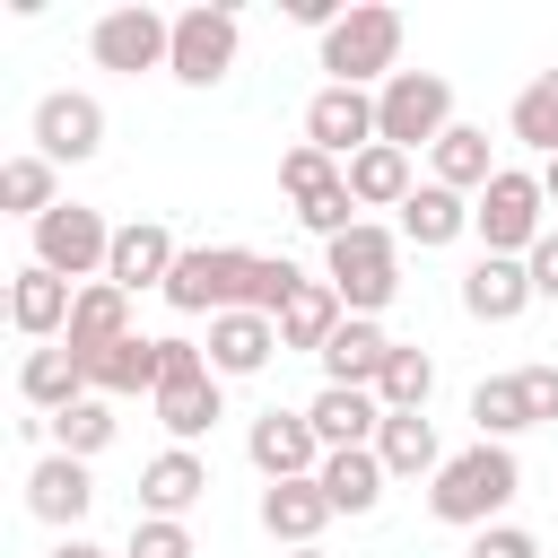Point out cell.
I'll list each match as a JSON object with an SVG mask.
<instances>
[{
    "instance_id": "1",
    "label": "cell",
    "mask_w": 558,
    "mask_h": 558,
    "mask_svg": "<svg viewBox=\"0 0 558 558\" xmlns=\"http://www.w3.org/2000/svg\"><path fill=\"white\" fill-rule=\"evenodd\" d=\"M514 488H523L514 445H462V453H445V471L427 480V514L453 523V532H488V523H506Z\"/></svg>"
},
{
    "instance_id": "2",
    "label": "cell",
    "mask_w": 558,
    "mask_h": 558,
    "mask_svg": "<svg viewBox=\"0 0 558 558\" xmlns=\"http://www.w3.org/2000/svg\"><path fill=\"white\" fill-rule=\"evenodd\" d=\"M401 253H410V244H401V227L357 218L349 235H331V244H323V279L340 288V305H349V314H366V323H375V314L401 296Z\"/></svg>"
},
{
    "instance_id": "3",
    "label": "cell",
    "mask_w": 558,
    "mask_h": 558,
    "mask_svg": "<svg viewBox=\"0 0 558 558\" xmlns=\"http://www.w3.org/2000/svg\"><path fill=\"white\" fill-rule=\"evenodd\" d=\"M157 427L174 436V445H201L218 418H227V384L209 375V349L201 340H183V331H166L157 340Z\"/></svg>"
},
{
    "instance_id": "4",
    "label": "cell",
    "mask_w": 558,
    "mask_h": 558,
    "mask_svg": "<svg viewBox=\"0 0 558 558\" xmlns=\"http://www.w3.org/2000/svg\"><path fill=\"white\" fill-rule=\"evenodd\" d=\"M323 70H331V87H384L392 70H401V9H384V0H349V17L323 35Z\"/></svg>"
},
{
    "instance_id": "5",
    "label": "cell",
    "mask_w": 558,
    "mask_h": 558,
    "mask_svg": "<svg viewBox=\"0 0 558 558\" xmlns=\"http://www.w3.org/2000/svg\"><path fill=\"white\" fill-rule=\"evenodd\" d=\"M471 235H480V253L523 262V253L549 235V192H541V166H497V183L471 201Z\"/></svg>"
},
{
    "instance_id": "6",
    "label": "cell",
    "mask_w": 558,
    "mask_h": 558,
    "mask_svg": "<svg viewBox=\"0 0 558 558\" xmlns=\"http://www.w3.org/2000/svg\"><path fill=\"white\" fill-rule=\"evenodd\" d=\"M453 131V78L445 70H392L384 87H375V140L384 148H436Z\"/></svg>"
},
{
    "instance_id": "7",
    "label": "cell",
    "mask_w": 558,
    "mask_h": 558,
    "mask_svg": "<svg viewBox=\"0 0 558 558\" xmlns=\"http://www.w3.org/2000/svg\"><path fill=\"white\" fill-rule=\"evenodd\" d=\"M26 235H35V262H44L52 279H70V288L105 279V262H113V227H105V209H87V201H61V209H44Z\"/></svg>"
},
{
    "instance_id": "8",
    "label": "cell",
    "mask_w": 558,
    "mask_h": 558,
    "mask_svg": "<svg viewBox=\"0 0 558 558\" xmlns=\"http://www.w3.org/2000/svg\"><path fill=\"white\" fill-rule=\"evenodd\" d=\"M235 52H244V17H235L227 0L174 9V61H166V78H183V87H218V78L235 70Z\"/></svg>"
},
{
    "instance_id": "9",
    "label": "cell",
    "mask_w": 558,
    "mask_h": 558,
    "mask_svg": "<svg viewBox=\"0 0 558 558\" xmlns=\"http://www.w3.org/2000/svg\"><path fill=\"white\" fill-rule=\"evenodd\" d=\"M87 52H96V70H122V78L166 70V61H174V17H166V9H148V0L105 9V17L87 26Z\"/></svg>"
},
{
    "instance_id": "10",
    "label": "cell",
    "mask_w": 558,
    "mask_h": 558,
    "mask_svg": "<svg viewBox=\"0 0 558 558\" xmlns=\"http://www.w3.org/2000/svg\"><path fill=\"white\" fill-rule=\"evenodd\" d=\"M26 140H35V157H52V166H87V157L105 148V105H96L87 87H52V96H35Z\"/></svg>"
},
{
    "instance_id": "11",
    "label": "cell",
    "mask_w": 558,
    "mask_h": 558,
    "mask_svg": "<svg viewBox=\"0 0 558 558\" xmlns=\"http://www.w3.org/2000/svg\"><path fill=\"white\" fill-rule=\"evenodd\" d=\"M244 462L262 471V488H279V480H314V471H323V436H314L305 410H262V418L244 427Z\"/></svg>"
},
{
    "instance_id": "12",
    "label": "cell",
    "mask_w": 558,
    "mask_h": 558,
    "mask_svg": "<svg viewBox=\"0 0 558 558\" xmlns=\"http://www.w3.org/2000/svg\"><path fill=\"white\" fill-rule=\"evenodd\" d=\"M305 148H323V157H357V148H375V96L366 87H314L305 96Z\"/></svg>"
},
{
    "instance_id": "13",
    "label": "cell",
    "mask_w": 558,
    "mask_h": 558,
    "mask_svg": "<svg viewBox=\"0 0 558 558\" xmlns=\"http://www.w3.org/2000/svg\"><path fill=\"white\" fill-rule=\"evenodd\" d=\"M87 506H96V471H87L78 453H35V471H26V514L70 541V532L87 523Z\"/></svg>"
},
{
    "instance_id": "14",
    "label": "cell",
    "mask_w": 558,
    "mask_h": 558,
    "mask_svg": "<svg viewBox=\"0 0 558 558\" xmlns=\"http://www.w3.org/2000/svg\"><path fill=\"white\" fill-rule=\"evenodd\" d=\"M174 262H183V244H174L157 218H122V227H113V262H105V279H113L122 296H140V288H157V296H166Z\"/></svg>"
},
{
    "instance_id": "15",
    "label": "cell",
    "mask_w": 558,
    "mask_h": 558,
    "mask_svg": "<svg viewBox=\"0 0 558 558\" xmlns=\"http://www.w3.org/2000/svg\"><path fill=\"white\" fill-rule=\"evenodd\" d=\"M70 305H78V288L52 279L44 262H17V270H9V323H17L35 349H52V340L70 331Z\"/></svg>"
},
{
    "instance_id": "16",
    "label": "cell",
    "mask_w": 558,
    "mask_h": 558,
    "mask_svg": "<svg viewBox=\"0 0 558 558\" xmlns=\"http://www.w3.org/2000/svg\"><path fill=\"white\" fill-rule=\"evenodd\" d=\"M201 497H209V462H201V445H166V453H148V462H140V514L183 523Z\"/></svg>"
},
{
    "instance_id": "17",
    "label": "cell",
    "mask_w": 558,
    "mask_h": 558,
    "mask_svg": "<svg viewBox=\"0 0 558 558\" xmlns=\"http://www.w3.org/2000/svg\"><path fill=\"white\" fill-rule=\"evenodd\" d=\"M541 296H532V270L523 262H506V253H480L471 270H462V314L471 323H523Z\"/></svg>"
},
{
    "instance_id": "18",
    "label": "cell",
    "mask_w": 558,
    "mask_h": 558,
    "mask_svg": "<svg viewBox=\"0 0 558 558\" xmlns=\"http://www.w3.org/2000/svg\"><path fill=\"white\" fill-rule=\"evenodd\" d=\"M131 340V296L113 288V279H87L78 288V305H70V331H61V349L78 357V366H96L105 349H122Z\"/></svg>"
},
{
    "instance_id": "19",
    "label": "cell",
    "mask_w": 558,
    "mask_h": 558,
    "mask_svg": "<svg viewBox=\"0 0 558 558\" xmlns=\"http://www.w3.org/2000/svg\"><path fill=\"white\" fill-rule=\"evenodd\" d=\"M209 375L218 384H235V375H262L270 357H279V323L270 314H209Z\"/></svg>"
},
{
    "instance_id": "20",
    "label": "cell",
    "mask_w": 558,
    "mask_h": 558,
    "mask_svg": "<svg viewBox=\"0 0 558 558\" xmlns=\"http://www.w3.org/2000/svg\"><path fill=\"white\" fill-rule=\"evenodd\" d=\"M305 418H314L323 453H349V445H375V436H384V401L357 392V384H323V392L305 401Z\"/></svg>"
},
{
    "instance_id": "21",
    "label": "cell",
    "mask_w": 558,
    "mask_h": 558,
    "mask_svg": "<svg viewBox=\"0 0 558 558\" xmlns=\"http://www.w3.org/2000/svg\"><path fill=\"white\" fill-rule=\"evenodd\" d=\"M323 523H331L323 480H279V488H262V532H270L279 549H323Z\"/></svg>"
},
{
    "instance_id": "22",
    "label": "cell",
    "mask_w": 558,
    "mask_h": 558,
    "mask_svg": "<svg viewBox=\"0 0 558 558\" xmlns=\"http://www.w3.org/2000/svg\"><path fill=\"white\" fill-rule=\"evenodd\" d=\"M427 183H445V192L480 201V192L497 183V148H488V131H480V122H453V131L427 148Z\"/></svg>"
},
{
    "instance_id": "23",
    "label": "cell",
    "mask_w": 558,
    "mask_h": 558,
    "mask_svg": "<svg viewBox=\"0 0 558 558\" xmlns=\"http://www.w3.org/2000/svg\"><path fill=\"white\" fill-rule=\"evenodd\" d=\"M401 340L384 331V323H366V314H349L331 340H323V384H357V392H375V375H384V357H392Z\"/></svg>"
},
{
    "instance_id": "24",
    "label": "cell",
    "mask_w": 558,
    "mask_h": 558,
    "mask_svg": "<svg viewBox=\"0 0 558 558\" xmlns=\"http://www.w3.org/2000/svg\"><path fill=\"white\" fill-rule=\"evenodd\" d=\"M17 401L35 410V418H61L70 401H87V366L52 340V349H26V366H17Z\"/></svg>"
},
{
    "instance_id": "25",
    "label": "cell",
    "mask_w": 558,
    "mask_h": 558,
    "mask_svg": "<svg viewBox=\"0 0 558 558\" xmlns=\"http://www.w3.org/2000/svg\"><path fill=\"white\" fill-rule=\"evenodd\" d=\"M323 497H331V514H375L384 506V488H392V471H384V453L375 445H349V453H323Z\"/></svg>"
},
{
    "instance_id": "26",
    "label": "cell",
    "mask_w": 558,
    "mask_h": 558,
    "mask_svg": "<svg viewBox=\"0 0 558 558\" xmlns=\"http://www.w3.org/2000/svg\"><path fill=\"white\" fill-rule=\"evenodd\" d=\"M471 235V201L462 192H445V183H418L410 201H401V244H418V253H445V244H462Z\"/></svg>"
},
{
    "instance_id": "27",
    "label": "cell",
    "mask_w": 558,
    "mask_h": 558,
    "mask_svg": "<svg viewBox=\"0 0 558 558\" xmlns=\"http://www.w3.org/2000/svg\"><path fill=\"white\" fill-rule=\"evenodd\" d=\"M340 174H349V201H357V209H401V201L418 192V174H410V148H384V140H375V148H357Z\"/></svg>"
},
{
    "instance_id": "28",
    "label": "cell",
    "mask_w": 558,
    "mask_h": 558,
    "mask_svg": "<svg viewBox=\"0 0 558 558\" xmlns=\"http://www.w3.org/2000/svg\"><path fill=\"white\" fill-rule=\"evenodd\" d=\"M349 323V305H340V288L331 279H305L288 305H279V349H314L323 357V340Z\"/></svg>"
},
{
    "instance_id": "29",
    "label": "cell",
    "mask_w": 558,
    "mask_h": 558,
    "mask_svg": "<svg viewBox=\"0 0 558 558\" xmlns=\"http://www.w3.org/2000/svg\"><path fill=\"white\" fill-rule=\"evenodd\" d=\"M87 392H105V401H140V392H148V401H157V340L131 331L122 349H105V357L87 366Z\"/></svg>"
},
{
    "instance_id": "30",
    "label": "cell",
    "mask_w": 558,
    "mask_h": 558,
    "mask_svg": "<svg viewBox=\"0 0 558 558\" xmlns=\"http://www.w3.org/2000/svg\"><path fill=\"white\" fill-rule=\"evenodd\" d=\"M427 392H436V357L401 340V349L384 357V375H375V401H384V418H427Z\"/></svg>"
},
{
    "instance_id": "31",
    "label": "cell",
    "mask_w": 558,
    "mask_h": 558,
    "mask_svg": "<svg viewBox=\"0 0 558 558\" xmlns=\"http://www.w3.org/2000/svg\"><path fill=\"white\" fill-rule=\"evenodd\" d=\"M0 209H9V218H26V227H35L44 209H61V166H52V157H35V148H26V157H9V166H0Z\"/></svg>"
},
{
    "instance_id": "32",
    "label": "cell",
    "mask_w": 558,
    "mask_h": 558,
    "mask_svg": "<svg viewBox=\"0 0 558 558\" xmlns=\"http://www.w3.org/2000/svg\"><path fill=\"white\" fill-rule=\"evenodd\" d=\"M375 453H384V471H392V480H436V471H445V445H436V418H384V436H375Z\"/></svg>"
},
{
    "instance_id": "33",
    "label": "cell",
    "mask_w": 558,
    "mask_h": 558,
    "mask_svg": "<svg viewBox=\"0 0 558 558\" xmlns=\"http://www.w3.org/2000/svg\"><path fill=\"white\" fill-rule=\"evenodd\" d=\"M506 131H514V140H523V148H532L541 166L558 157V70H541V78H523V96L506 105Z\"/></svg>"
},
{
    "instance_id": "34",
    "label": "cell",
    "mask_w": 558,
    "mask_h": 558,
    "mask_svg": "<svg viewBox=\"0 0 558 558\" xmlns=\"http://www.w3.org/2000/svg\"><path fill=\"white\" fill-rule=\"evenodd\" d=\"M471 427H480V445H514V436L532 427L523 384H514V375H480V384H471Z\"/></svg>"
},
{
    "instance_id": "35",
    "label": "cell",
    "mask_w": 558,
    "mask_h": 558,
    "mask_svg": "<svg viewBox=\"0 0 558 558\" xmlns=\"http://www.w3.org/2000/svg\"><path fill=\"white\" fill-rule=\"evenodd\" d=\"M113 436H122V418H113L105 392H87V401H70V410L52 418V453H78V462H96Z\"/></svg>"
},
{
    "instance_id": "36",
    "label": "cell",
    "mask_w": 558,
    "mask_h": 558,
    "mask_svg": "<svg viewBox=\"0 0 558 558\" xmlns=\"http://www.w3.org/2000/svg\"><path fill=\"white\" fill-rule=\"evenodd\" d=\"M340 183H349V174H340V157H323V148H305V140L279 157V192H288L296 209H314V201H323V192H340Z\"/></svg>"
},
{
    "instance_id": "37",
    "label": "cell",
    "mask_w": 558,
    "mask_h": 558,
    "mask_svg": "<svg viewBox=\"0 0 558 558\" xmlns=\"http://www.w3.org/2000/svg\"><path fill=\"white\" fill-rule=\"evenodd\" d=\"M122 558H201V541H192V523L140 514V523H131V541H122Z\"/></svg>"
},
{
    "instance_id": "38",
    "label": "cell",
    "mask_w": 558,
    "mask_h": 558,
    "mask_svg": "<svg viewBox=\"0 0 558 558\" xmlns=\"http://www.w3.org/2000/svg\"><path fill=\"white\" fill-rule=\"evenodd\" d=\"M462 558H541V541H532L523 523H488V532H471Z\"/></svg>"
},
{
    "instance_id": "39",
    "label": "cell",
    "mask_w": 558,
    "mask_h": 558,
    "mask_svg": "<svg viewBox=\"0 0 558 558\" xmlns=\"http://www.w3.org/2000/svg\"><path fill=\"white\" fill-rule=\"evenodd\" d=\"M514 384H523L532 427H549V418H558V366H514Z\"/></svg>"
},
{
    "instance_id": "40",
    "label": "cell",
    "mask_w": 558,
    "mask_h": 558,
    "mask_svg": "<svg viewBox=\"0 0 558 558\" xmlns=\"http://www.w3.org/2000/svg\"><path fill=\"white\" fill-rule=\"evenodd\" d=\"M523 270H532V296H541V305H558V227L523 253Z\"/></svg>"
},
{
    "instance_id": "41",
    "label": "cell",
    "mask_w": 558,
    "mask_h": 558,
    "mask_svg": "<svg viewBox=\"0 0 558 558\" xmlns=\"http://www.w3.org/2000/svg\"><path fill=\"white\" fill-rule=\"evenodd\" d=\"M44 558H122V549H105V541H87V532H70V541H52Z\"/></svg>"
},
{
    "instance_id": "42",
    "label": "cell",
    "mask_w": 558,
    "mask_h": 558,
    "mask_svg": "<svg viewBox=\"0 0 558 558\" xmlns=\"http://www.w3.org/2000/svg\"><path fill=\"white\" fill-rule=\"evenodd\" d=\"M541 192H549V201H558V157H549V166H541Z\"/></svg>"
},
{
    "instance_id": "43",
    "label": "cell",
    "mask_w": 558,
    "mask_h": 558,
    "mask_svg": "<svg viewBox=\"0 0 558 558\" xmlns=\"http://www.w3.org/2000/svg\"><path fill=\"white\" fill-rule=\"evenodd\" d=\"M288 558H331V549H288Z\"/></svg>"
}]
</instances>
